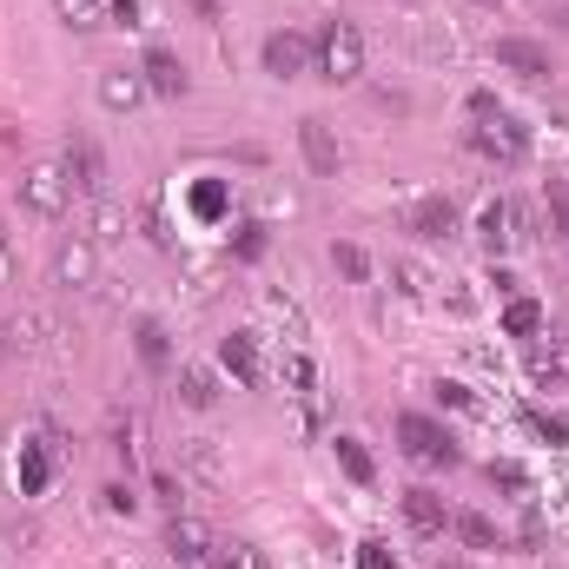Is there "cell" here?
<instances>
[{
	"label": "cell",
	"instance_id": "cell-1",
	"mask_svg": "<svg viewBox=\"0 0 569 569\" xmlns=\"http://www.w3.org/2000/svg\"><path fill=\"white\" fill-rule=\"evenodd\" d=\"M311 73L331 80V87H351V80L365 73V40H358L351 20H325V27H318V40H311Z\"/></svg>",
	"mask_w": 569,
	"mask_h": 569
},
{
	"label": "cell",
	"instance_id": "cell-2",
	"mask_svg": "<svg viewBox=\"0 0 569 569\" xmlns=\"http://www.w3.org/2000/svg\"><path fill=\"white\" fill-rule=\"evenodd\" d=\"M13 199H20L27 212H40V219H60V212H67V199H73V179H67V166H60V159H33V166L13 179Z\"/></svg>",
	"mask_w": 569,
	"mask_h": 569
},
{
	"label": "cell",
	"instance_id": "cell-3",
	"mask_svg": "<svg viewBox=\"0 0 569 569\" xmlns=\"http://www.w3.org/2000/svg\"><path fill=\"white\" fill-rule=\"evenodd\" d=\"M398 443H405V457L425 463V470H450V463H457V437L437 425V418H425V411H405V418H398Z\"/></svg>",
	"mask_w": 569,
	"mask_h": 569
},
{
	"label": "cell",
	"instance_id": "cell-4",
	"mask_svg": "<svg viewBox=\"0 0 569 569\" xmlns=\"http://www.w3.org/2000/svg\"><path fill=\"white\" fill-rule=\"evenodd\" d=\"M470 146H477L490 166H523V159H530V133H523V120H517V113H503V107H497L490 120H477V127H470Z\"/></svg>",
	"mask_w": 569,
	"mask_h": 569
},
{
	"label": "cell",
	"instance_id": "cell-5",
	"mask_svg": "<svg viewBox=\"0 0 569 569\" xmlns=\"http://www.w3.org/2000/svg\"><path fill=\"white\" fill-rule=\"evenodd\" d=\"M477 239H483V252H490V259L517 252V246L530 239V219H523V206H517V199H490V206L477 212Z\"/></svg>",
	"mask_w": 569,
	"mask_h": 569
},
{
	"label": "cell",
	"instance_id": "cell-6",
	"mask_svg": "<svg viewBox=\"0 0 569 569\" xmlns=\"http://www.w3.org/2000/svg\"><path fill=\"white\" fill-rule=\"evenodd\" d=\"M212 557H219L212 530H206L199 517H179V510H172V523H166V563L172 569H212Z\"/></svg>",
	"mask_w": 569,
	"mask_h": 569
},
{
	"label": "cell",
	"instance_id": "cell-7",
	"mask_svg": "<svg viewBox=\"0 0 569 569\" xmlns=\"http://www.w3.org/2000/svg\"><path fill=\"white\" fill-rule=\"evenodd\" d=\"M490 60H497L503 73H517V80H550V47H543V40H523V33H503V40L490 47Z\"/></svg>",
	"mask_w": 569,
	"mask_h": 569
},
{
	"label": "cell",
	"instance_id": "cell-8",
	"mask_svg": "<svg viewBox=\"0 0 569 569\" xmlns=\"http://www.w3.org/2000/svg\"><path fill=\"white\" fill-rule=\"evenodd\" d=\"M266 73L272 80H298V73H311V40L305 33H291V27H279V33H266Z\"/></svg>",
	"mask_w": 569,
	"mask_h": 569
},
{
	"label": "cell",
	"instance_id": "cell-9",
	"mask_svg": "<svg viewBox=\"0 0 569 569\" xmlns=\"http://www.w3.org/2000/svg\"><path fill=\"white\" fill-rule=\"evenodd\" d=\"M60 166H67V179H73V192H87V199H100L107 192V159H100V146L93 140H67V152H60Z\"/></svg>",
	"mask_w": 569,
	"mask_h": 569
},
{
	"label": "cell",
	"instance_id": "cell-10",
	"mask_svg": "<svg viewBox=\"0 0 569 569\" xmlns=\"http://www.w3.org/2000/svg\"><path fill=\"white\" fill-rule=\"evenodd\" d=\"M93 279H100V246H93V239H67V246L53 252V284L87 291Z\"/></svg>",
	"mask_w": 569,
	"mask_h": 569
},
{
	"label": "cell",
	"instance_id": "cell-11",
	"mask_svg": "<svg viewBox=\"0 0 569 569\" xmlns=\"http://www.w3.org/2000/svg\"><path fill=\"white\" fill-rule=\"evenodd\" d=\"M140 73H146V93H159V100H186V60L172 53V47H146V60H140Z\"/></svg>",
	"mask_w": 569,
	"mask_h": 569
},
{
	"label": "cell",
	"instance_id": "cell-12",
	"mask_svg": "<svg viewBox=\"0 0 569 569\" xmlns=\"http://www.w3.org/2000/svg\"><path fill=\"white\" fill-rule=\"evenodd\" d=\"M298 152H305V166L318 172V179H338V140H331V127L325 120H298Z\"/></svg>",
	"mask_w": 569,
	"mask_h": 569
},
{
	"label": "cell",
	"instance_id": "cell-13",
	"mask_svg": "<svg viewBox=\"0 0 569 569\" xmlns=\"http://www.w3.org/2000/svg\"><path fill=\"white\" fill-rule=\"evenodd\" d=\"M411 232L425 239V246H443V239H457V206L443 199V192H430L411 206Z\"/></svg>",
	"mask_w": 569,
	"mask_h": 569
},
{
	"label": "cell",
	"instance_id": "cell-14",
	"mask_svg": "<svg viewBox=\"0 0 569 569\" xmlns=\"http://www.w3.org/2000/svg\"><path fill=\"white\" fill-rule=\"evenodd\" d=\"M405 523H411L418 537H443V530H450V510H443V497H437V490L411 483V490H405Z\"/></svg>",
	"mask_w": 569,
	"mask_h": 569
},
{
	"label": "cell",
	"instance_id": "cell-15",
	"mask_svg": "<svg viewBox=\"0 0 569 569\" xmlns=\"http://www.w3.org/2000/svg\"><path fill=\"white\" fill-rule=\"evenodd\" d=\"M146 100V73H127V67H107L100 73V107L107 113H133Z\"/></svg>",
	"mask_w": 569,
	"mask_h": 569
},
{
	"label": "cell",
	"instance_id": "cell-16",
	"mask_svg": "<svg viewBox=\"0 0 569 569\" xmlns=\"http://www.w3.org/2000/svg\"><path fill=\"white\" fill-rule=\"evenodd\" d=\"M219 365H226L239 385H259V378H266V365H259V338H252V331H232V338L219 345Z\"/></svg>",
	"mask_w": 569,
	"mask_h": 569
},
{
	"label": "cell",
	"instance_id": "cell-17",
	"mask_svg": "<svg viewBox=\"0 0 569 569\" xmlns=\"http://www.w3.org/2000/svg\"><path fill=\"white\" fill-rule=\"evenodd\" d=\"M530 378L537 385H563L569 378V338H530Z\"/></svg>",
	"mask_w": 569,
	"mask_h": 569
},
{
	"label": "cell",
	"instance_id": "cell-18",
	"mask_svg": "<svg viewBox=\"0 0 569 569\" xmlns=\"http://www.w3.org/2000/svg\"><path fill=\"white\" fill-rule=\"evenodd\" d=\"M133 345H140L146 371H166V365H172V338H166V325H159V318H140V325H133Z\"/></svg>",
	"mask_w": 569,
	"mask_h": 569
},
{
	"label": "cell",
	"instance_id": "cell-19",
	"mask_svg": "<svg viewBox=\"0 0 569 569\" xmlns=\"http://www.w3.org/2000/svg\"><path fill=\"white\" fill-rule=\"evenodd\" d=\"M179 405L212 411V405H219V378H212L206 365H186V371H179Z\"/></svg>",
	"mask_w": 569,
	"mask_h": 569
},
{
	"label": "cell",
	"instance_id": "cell-20",
	"mask_svg": "<svg viewBox=\"0 0 569 569\" xmlns=\"http://www.w3.org/2000/svg\"><path fill=\"white\" fill-rule=\"evenodd\" d=\"M53 13H60V27H73V33H100V27H107V0H53Z\"/></svg>",
	"mask_w": 569,
	"mask_h": 569
},
{
	"label": "cell",
	"instance_id": "cell-21",
	"mask_svg": "<svg viewBox=\"0 0 569 569\" xmlns=\"http://www.w3.org/2000/svg\"><path fill=\"white\" fill-rule=\"evenodd\" d=\"M543 325H550V318H543L537 298H510V305H503V331H510V338H537Z\"/></svg>",
	"mask_w": 569,
	"mask_h": 569
},
{
	"label": "cell",
	"instance_id": "cell-22",
	"mask_svg": "<svg viewBox=\"0 0 569 569\" xmlns=\"http://www.w3.org/2000/svg\"><path fill=\"white\" fill-rule=\"evenodd\" d=\"M331 450H338V470H345L351 483H371V477H378V463H371V450H365L358 437H331Z\"/></svg>",
	"mask_w": 569,
	"mask_h": 569
},
{
	"label": "cell",
	"instance_id": "cell-23",
	"mask_svg": "<svg viewBox=\"0 0 569 569\" xmlns=\"http://www.w3.org/2000/svg\"><path fill=\"white\" fill-rule=\"evenodd\" d=\"M450 530L470 543V550H503V530L490 523V517H477V510H463V517H450Z\"/></svg>",
	"mask_w": 569,
	"mask_h": 569
},
{
	"label": "cell",
	"instance_id": "cell-24",
	"mask_svg": "<svg viewBox=\"0 0 569 569\" xmlns=\"http://www.w3.org/2000/svg\"><path fill=\"white\" fill-rule=\"evenodd\" d=\"M279 385L291 391V398H311V391H318V365H311L305 351H284V365H279Z\"/></svg>",
	"mask_w": 569,
	"mask_h": 569
},
{
	"label": "cell",
	"instance_id": "cell-25",
	"mask_svg": "<svg viewBox=\"0 0 569 569\" xmlns=\"http://www.w3.org/2000/svg\"><path fill=\"white\" fill-rule=\"evenodd\" d=\"M120 232H127V212H120V206H107V199H93V212H87V232H80V239L107 246V239H120Z\"/></svg>",
	"mask_w": 569,
	"mask_h": 569
},
{
	"label": "cell",
	"instance_id": "cell-26",
	"mask_svg": "<svg viewBox=\"0 0 569 569\" xmlns=\"http://www.w3.org/2000/svg\"><path fill=\"white\" fill-rule=\"evenodd\" d=\"M47 477H53V457H47L40 443H20V490H27V497H40V490H47Z\"/></svg>",
	"mask_w": 569,
	"mask_h": 569
},
{
	"label": "cell",
	"instance_id": "cell-27",
	"mask_svg": "<svg viewBox=\"0 0 569 569\" xmlns=\"http://www.w3.org/2000/svg\"><path fill=\"white\" fill-rule=\"evenodd\" d=\"M543 219H550V239H569V179L543 186Z\"/></svg>",
	"mask_w": 569,
	"mask_h": 569
},
{
	"label": "cell",
	"instance_id": "cell-28",
	"mask_svg": "<svg viewBox=\"0 0 569 569\" xmlns=\"http://www.w3.org/2000/svg\"><path fill=\"white\" fill-rule=\"evenodd\" d=\"M497 490H517V497H530V470L523 463H510V457H490V470H483Z\"/></svg>",
	"mask_w": 569,
	"mask_h": 569
},
{
	"label": "cell",
	"instance_id": "cell-29",
	"mask_svg": "<svg viewBox=\"0 0 569 569\" xmlns=\"http://www.w3.org/2000/svg\"><path fill=\"white\" fill-rule=\"evenodd\" d=\"M212 569H272V563H266V550H252V543H219Z\"/></svg>",
	"mask_w": 569,
	"mask_h": 569
},
{
	"label": "cell",
	"instance_id": "cell-30",
	"mask_svg": "<svg viewBox=\"0 0 569 569\" xmlns=\"http://www.w3.org/2000/svg\"><path fill=\"white\" fill-rule=\"evenodd\" d=\"M331 266H338V272H345L351 284H365V279H371V259H365L358 246H331Z\"/></svg>",
	"mask_w": 569,
	"mask_h": 569
},
{
	"label": "cell",
	"instance_id": "cell-31",
	"mask_svg": "<svg viewBox=\"0 0 569 569\" xmlns=\"http://www.w3.org/2000/svg\"><path fill=\"white\" fill-rule=\"evenodd\" d=\"M232 252L252 266V259H266V226H239V239H232Z\"/></svg>",
	"mask_w": 569,
	"mask_h": 569
},
{
	"label": "cell",
	"instance_id": "cell-32",
	"mask_svg": "<svg viewBox=\"0 0 569 569\" xmlns=\"http://www.w3.org/2000/svg\"><path fill=\"white\" fill-rule=\"evenodd\" d=\"M358 569H398V557H391V543H358Z\"/></svg>",
	"mask_w": 569,
	"mask_h": 569
},
{
	"label": "cell",
	"instance_id": "cell-33",
	"mask_svg": "<svg viewBox=\"0 0 569 569\" xmlns=\"http://www.w3.org/2000/svg\"><path fill=\"white\" fill-rule=\"evenodd\" d=\"M530 430H537V437H550V443H563V437H569V425H563V418H550V411H530Z\"/></svg>",
	"mask_w": 569,
	"mask_h": 569
},
{
	"label": "cell",
	"instance_id": "cell-34",
	"mask_svg": "<svg viewBox=\"0 0 569 569\" xmlns=\"http://www.w3.org/2000/svg\"><path fill=\"white\" fill-rule=\"evenodd\" d=\"M530 7H537V13H543L557 33H569V0H530Z\"/></svg>",
	"mask_w": 569,
	"mask_h": 569
},
{
	"label": "cell",
	"instance_id": "cell-35",
	"mask_svg": "<svg viewBox=\"0 0 569 569\" xmlns=\"http://www.w3.org/2000/svg\"><path fill=\"white\" fill-rule=\"evenodd\" d=\"M133 503H140V497H133L127 483H107V510H113V517H133Z\"/></svg>",
	"mask_w": 569,
	"mask_h": 569
},
{
	"label": "cell",
	"instance_id": "cell-36",
	"mask_svg": "<svg viewBox=\"0 0 569 569\" xmlns=\"http://www.w3.org/2000/svg\"><path fill=\"white\" fill-rule=\"evenodd\" d=\"M107 20L113 27H140V0H107Z\"/></svg>",
	"mask_w": 569,
	"mask_h": 569
},
{
	"label": "cell",
	"instance_id": "cell-37",
	"mask_svg": "<svg viewBox=\"0 0 569 569\" xmlns=\"http://www.w3.org/2000/svg\"><path fill=\"white\" fill-rule=\"evenodd\" d=\"M437 398H443V405H450V411H477V398H470V391H463V385H437Z\"/></svg>",
	"mask_w": 569,
	"mask_h": 569
},
{
	"label": "cell",
	"instance_id": "cell-38",
	"mask_svg": "<svg viewBox=\"0 0 569 569\" xmlns=\"http://www.w3.org/2000/svg\"><path fill=\"white\" fill-rule=\"evenodd\" d=\"M490 113H497V93L477 87V93H470V120H490Z\"/></svg>",
	"mask_w": 569,
	"mask_h": 569
},
{
	"label": "cell",
	"instance_id": "cell-39",
	"mask_svg": "<svg viewBox=\"0 0 569 569\" xmlns=\"http://www.w3.org/2000/svg\"><path fill=\"white\" fill-rule=\"evenodd\" d=\"M192 206H199V212H206V219H212V212H219V206H226V199H219V186H199V192H192Z\"/></svg>",
	"mask_w": 569,
	"mask_h": 569
},
{
	"label": "cell",
	"instance_id": "cell-40",
	"mask_svg": "<svg viewBox=\"0 0 569 569\" xmlns=\"http://www.w3.org/2000/svg\"><path fill=\"white\" fill-rule=\"evenodd\" d=\"M0 284H13V252H7V239H0Z\"/></svg>",
	"mask_w": 569,
	"mask_h": 569
},
{
	"label": "cell",
	"instance_id": "cell-41",
	"mask_svg": "<svg viewBox=\"0 0 569 569\" xmlns=\"http://www.w3.org/2000/svg\"><path fill=\"white\" fill-rule=\"evenodd\" d=\"M13 338H20V331H13V325H7V318H0V358H7V351H13Z\"/></svg>",
	"mask_w": 569,
	"mask_h": 569
},
{
	"label": "cell",
	"instance_id": "cell-42",
	"mask_svg": "<svg viewBox=\"0 0 569 569\" xmlns=\"http://www.w3.org/2000/svg\"><path fill=\"white\" fill-rule=\"evenodd\" d=\"M192 7H199V13H206V20H219V0H192Z\"/></svg>",
	"mask_w": 569,
	"mask_h": 569
},
{
	"label": "cell",
	"instance_id": "cell-43",
	"mask_svg": "<svg viewBox=\"0 0 569 569\" xmlns=\"http://www.w3.org/2000/svg\"><path fill=\"white\" fill-rule=\"evenodd\" d=\"M470 7H497V0H470Z\"/></svg>",
	"mask_w": 569,
	"mask_h": 569
}]
</instances>
